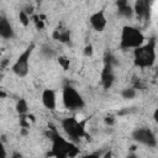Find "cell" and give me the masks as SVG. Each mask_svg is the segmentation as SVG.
I'll use <instances>...</instances> for the list:
<instances>
[{"label":"cell","instance_id":"52a82bcc","mask_svg":"<svg viewBox=\"0 0 158 158\" xmlns=\"http://www.w3.org/2000/svg\"><path fill=\"white\" fill-rule=\"evenodd\" d=\"M132 137L135 141H137L144 146H148V147H154L157 144L156 136L149 128H137L136 131H133Z\"/></svg>","mask_w":158,"mask_h":158},{"label":"cell","instance_id":"ac0fdd59","mask_svg":"<svg viewBox=\"0 0 158 158\" xmlns=\"http://www.w3.org/2000/svg\"><path fill=\"white\" fill-rule=\"evenodd\" d=\"M58 63L62 65V68H63L64 70H67V69L69 68V64H70V62H69V59H68L67 57H59V58H58Z\"/></svg>","mask_w":158,"mask_h":158},{"label":"cell","instance_id":"7c38bea8","mask_svg":"<svg viewBox=\"0 0 158 158\" xmlns=\"http://www.w3.org/2000/svg\"><path fill=\"white\" fill-rule=\"evenodd\" d=\"M0 36L5 40H10L14 37V30L10 22L7 21L6 17H1L0 20Z\"/></svg>","mask_w":158,"mask_h":158},{"label":"cell","instance_id":"9a60e30c","mask_svg":"<svg viewBox=\"0 0 158 158\" xmlns=\"http://www.w3.org/2000/svg\"><path fill=\"white\" fill-rule=\"evenodd\" d=\"M27 109H28L27 101H26L25 99H20V100L17 101V104H16V111H17L20 115H23V114L27 112Z\"/></svg>","mask_w":158,"mask_h":158},{"label":"cell","instance_id":"5b68a950","mask_svg":"<svg viewBox=\"0 0 158 158\" xmlns=\"http://www.w3.org/2000/svg\"><path fill=\"white\" fill-rule=\"evenodd\" d=\"M63 102L68 110H79L84 107L83 98L74 88L69 85H65L63 88Z\"/></svg>","mask_w":158,"mask_h":158},{"label":"cell","instance_id":"ba28073f","mask_svg":"<svg viewBox=\"0 0 158 158\" xmlns=\"http://www.w3.org/2000/svg\"><path fill=\"white\" fill-rule=\"evenodd\" d=\"M112 67H114L112 63H110V62H105L104 69H102V72H101V83H102L104 89H109V88L112 85V83H114L115 75H114Z\"/></svg>","mask_w":158,"mask_h":158},{"label":"cell","instance_id":"9c48e42d","mask_svg":"<svg viewBox=\"0 0 158 158\" xmlns=\"http://www.w3.org/2000/svg\"><path fill=\"white\" fill-rule=\"evenodd\" d=\"M154 0H136L135 2V12L138 17L141 19H147L149 17V10L151 5Z\"/></svg>","mask_w":158,"mask_h":158},{"label":"cell","instance_id":"3957f363","mask_svg":"<svg viewBox=\"0 0 158 158\" xmlns=\"http://www.w3.org/2000/svg\"><path fill=\"white\" fill-rule=\"evenodd\" d=\"M143 41H144V36L138 28L132 26H125L122 28L121 40H120V47L122 49L137 48L143 44Z\"/></svg>","mask_w":158,"mask_h":158},{"label":"cell","instance_id":"cb8c5ba5","mask_svg":"<svg viewBox=\"0 0 158 158\" xmlns=\"http://www.w3.org/2000/svg\"><path fill=\"white\" fill-rule=\"evenodd\" d=\"M157 75H158V68H157Z\"/></svg>","mask_w":158,"mask_h":158},{"label":"cell","instance_id":"5bb4252c","mask_svg":"<svg viewBox=\"0 0 158 158\" xmlns=\"http://www.w3.org/2000/svg\"><path fill=\"white\" fill-rule=\"evenodd\" d=\"M53 38L59 41V42H69L70 41V31L69 30H64V28H56L53 31Z\"/></svg>","mask_w":158,"mask_h":158},{"label":"cell","instance_id":"2e32d148","mask_svg":"<svg viewBox=\"0 0 158 158\" xmlns=\"http://www.w3.org/2000/svg\"><path fill=\"white\" fill-rule=\"evenodd\" d=\"M19 17H20V22H21V23H22L25 27L30 25V16H28V14H27L25 10L20 11V15H19Z\"/></svg>","mask_w":158,"mask_h":158},{"label":"cell","instance_id":"7402d4cb","mask_svg":"<svg viewBox=\"0 0 158 158\" xmlns=\"http://www.w3.org/2000/svg\"><path fill=\"white\" fill-rule=\"evenodd\" d=\"M153 117H154V120L158 122V109L154 111V114H153Z\"/></svg>","mask_w":158,"mask_h":158},{"label":"cell","instance_id":"30bf717a","mask_svg":"<svg viewBox=\"0 0 158 158\" xmlns=\"http://www.w3.org/2000/svg\"><path fill=\"white\" fill-rule=\"evenodd\" d=\"M89 21H90L91 26L94 27V30H96V31H102L106 26V17H105V14H104L102 10L93 14L90 16Z\"/></svg>","mask_w":158,"mask_h":158},{"label":"cell","instance_id":"603a6c76","mask_svg":"<svg viewBox=\"0 0 158 158\" xmlns=\"http://www.w3.org/2000/svg\"><path fill=\"white\" fill-rule=\"evenodd\" d=\"M0 96H1V98H5V96H6V94H5L4 91H0Z\"/></svg>","mask_w":158,"mask_h":158},{"label":"cell","instance_id":"277c9868","mask_svg":"<svg viewBox=\"0 0 158 158\" xmlns=\"http://www.w3.org/2000/svg\"><path fill=\"white\" fill-rule=\"evenodd\" d=\"M85 123H86V120L78 121L74 117H68V118L62 120V128L64 130V132L72 139L78 141L81 137L86 136V133H85Z\"/></svg>","mask_w":158,"mask_h":158},{"label":"cell","instance_id":"e0dca14e","mask_svg":"<svg viewBox=\"0 0 158 158\" xmlns=\"http://www.w3.org/2000/svg\"><path fill=\"white\" fill-rule=\"evenodd\" d=\"M135 95H136V91L132 88H130V89L127 88V89H123L121 91V96L123 99H132V98H135Z\"/></svg>","mask_w":158,"mask_h":158},{"label":"cell","instance_id":"44dd1931","mask_svg":"<svg viewBox=\"0 0 158 158\" xmlns=\"http://www.w3.org/2000/svg\"><path fill=\"white\" fill-rule=\"evenodd\" d=\"M105 122H106L107 125H112V123H114V118H112V117H106V118H105Z\"/></svg>","mask_w":158,"mask_h":158},{"label":"cell","instance_id":"8992f818","mask_svg":"<svg viewBox=\"0 0 158 158\" xmlns=\"http://www.w3.org/2000/svg\"><path fill=\"white\" fill-rule=\"evenodd\" d=\"M33 48H35V44L31 43V44L20 54V57H19V58L16 59V62L14 63V65H12L11 69H12V72H14L17 77L23 78V77L27 75V73H28V60H30V57H31V54H32Z\"/></svg>","mask_w":158,"mask_h":158},{"label":"cell","instance_id":"d6986e66","mask_svg":"<svg viewBox=\"0 0 158 158\" xmlns=\"http://www.w3.org/2000/svg\"><path fill=\"white\" fill-rule=\"evenodd\" d=\"M32 19H33V22H35V25H36L37 30H42V28L44 27V23H43V21H44V20H42L40 16H33Z\"/></svg>","mask_w":158,"mask_h":158},{"label":"cell","instance_id":"7a4b0ae2","mask_svg":"<svg viewBox=\"0 0 158 158\" xmlns=\"http://www.w3.org/2000/svg\"><path fill=\"white\" fill-rule=\"evenodd\" d=\"M156 62V40L151 38L146 44L137 47L133 52V63L139 68H149Z\"/></svg>","mask_w":158,"mask_h":158},{"label":"cell","instance_id":"4fadbf2b","mask_svg":"<svg viewBox=\"0 0 158 158\" xmlns=\"http://www.w3.org/2000/svg\"><path fill=\"white\" fill-rule=\"evenodd\" d=\"M116 5L118 7V14L123 17H131L132 14H133V10L132 7L127 4V0H117L116 1Z\"/></svg>","mask_w":158,"mask_h":158},{"label":"cell","instance_id":"8fae6325","mask_svg":"<svg viewBox=\"0 0 158 158\" xmlns=\"http://www.w3.org/2000/svg\"><path fill=\"white\" fill-rule=\"evenodd\" d=\"M42 102L47 109L54 110L56 109V93L52 89H46L42 93Z\"/></svg>","mask_w":158,"mask_h":158},{"label":"cell","instance_id":"ffe728a7","mask_svg":"<svg viewBox=\"0 0 158 158\" xmlns=\"http://www.w3.org/2000/svg\"><path fill=\"white\" fill-rule=\"evenodd\" d=\"M84 54H85L86 57H90V56L93 54V46H91V44H88V46L85 47V49H84Z\"/></svg>","mask_w":158,"mask_h":158},{"label":"cell","instance_id":"6da1fadb","mask_svg":"<svg viewBox=\"0 0 158 158\" xmlns=\"http://www.w3.org/2000/svg\"><path fill=\"white\" fill-rule=\"evenodd\" d=\"M49 137L52 139V153H49V156L65 158V157H75L79 153V149L72 142H68L62 136H59L56 128H52Z\"/></svg>","mask_w":158,"mask_h":158}]
</instances>
